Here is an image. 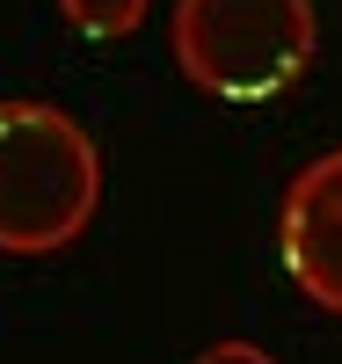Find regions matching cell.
<instances>
[{"instance_id":"obj_3","label":"cell","mask_w":342,"mask_h":364,"mask_svg":"<svg viewBox=\"0 0 342 364\" xmlns=\"http://www.w3.org/2000/svg\"><path fill=\"white\" fill-rule=\"evenodd\" d=\"M277 269L306 306L342 321V146L292 175L277 211Z\"/></svg>"},{"instance_id":"obj_4","label":"cell","mask_w":342,"mask_h":364,"mask_svg":"<svg viewBox=\"0 0 342 364\" xmlns=\"http://www.w3.org/2000/svg\"><path fill=\"white\" fill-rule=\"evenodd\" d=\"M153 0H58V15H66L80 37H95V44H117V37H132V29L146 22Z\"/></svg>"},{"instance_id":"obj_5","label":"cell","mask_w":342,"mask_h":364,"mask_svg":"<svg viewBox=\"0 0 342 364\" xmlns=\"http://www.w3.org/2000/svg\"><path fill=\"white\" fill-rule=\"evenodd\" d=\"M197 364H277V357H269L262 343H240V336H233V343H211Z\"/></svg>"},{"instance_id":"obj_1","label":"cell","mask_w":342,"mask_h":364,"mask_svg":"<svg viewBox=\"0 0 342 364\" xmlns=\"http://www.w3.org/2000/svg\"><path fill=\"white\" fill-rule=\"evenodd\" d=\"M102 204L95 132L37 95H0V255H58Z\"/></svg>"},{"instance_id":"obj_2","label":"cell","mask_w":342,"mask_h":364,"mask_svg":"<svg viewBox=\"0 0 342 364\" xmlns=\"http://www.w3.org/2000/svg\"><path fill=\"white\" fill-rule=\"evenodd\" d=\"M175 66L211 102H277L314 66V0H175Z\"/></svg>"}]
</instances>
